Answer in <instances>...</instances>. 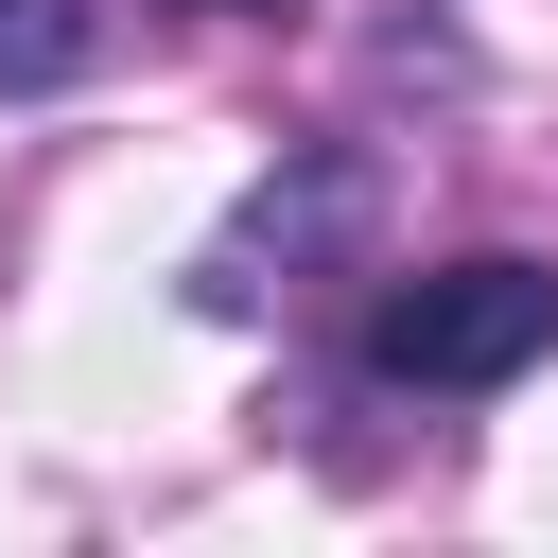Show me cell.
<instances>
[{
  "label": "cell",
  "instance_id": "cell-1",
  "mask_svg": "<svg viewBox=\"0 0 558 558\" xmlns=\"http://www.w3.org/2000/svg\"><path fill=\"white\" fill-rule=\"evenodd\" d=\"M541 349H558V262H523V244L436 262V279H384V314H366V366L418 384V401H488Z\"/></svg>",
  "mask_w": 558,
  "mask_h": 558
},
{
  "label": "cell",
  "instance_id": "cell-2",
  "mask_svg": "<svg viewBox=\"0 0 558 558\" xmlns=\"http://www.w3.org/2000/svg\"><path fill=\"white\" fill-rule=\"evenodd\" d=\"M366 209H384V192H366V157H296V174H262V192L227 209V244H209V279H192V296H209V314H262V296H296L314 262H349V244H366Z\"/></svg>",
  "mask_w": 558,
  "mask_h": 558
},
{
  "label": "cell",
  "instance_id": "cell-3",
  "mask_svg": "<svg viewBox=\"0 0 558 558\" xmlns=\"http://www.w3.org/2000/svg\"><path fill=\"white\" fill-rule=\"evenodd\" d=\"M87 70V0H0V87H70Z\"/></svg>",
  "mask_w": 558,
  "mask_h": 558
}]
</instances>
